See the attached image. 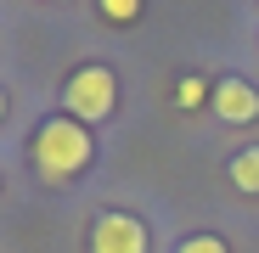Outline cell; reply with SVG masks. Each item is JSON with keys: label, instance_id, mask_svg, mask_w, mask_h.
I'll use <instances>...</instances> for the list:
<instances>
[{"label": "cell", "instance_id": "obj_1", "mask_svg": "<svg viewBox=\"0 0 259 253\" xmlns=\"http://www.w3.org/2000/svg\"><path fill=\"white\" fill-rule=\"evenodd\" d=\"M91 158H96V141H91V130H84L79 118H51V124H39V135H34V163H39V175L46 180H73V175H84L91 169Z\"/></svg>", "mask_w": 259, "mask_h": 253}, {"label": "cell", "instance_id": "obj_9", "mask_svg": "<svg viewBox=\"0 0 259 253\" xmlns=\"http://www.w3.org/2000/svg\"><path fill=\"white\" fill-rule=\"evenodd\" d=\"M0 118H6V96H0Z\"/></svg>", "mask_w": 259, "mask_h": 253}, {"label": "cell", "instance_id": "obj_8", "mask_svg": "<svg viewBox=\"0 0 259 253\" xmlns=\"http://www.w3.org/2000/svg\"><path fill=\"white\" fill-rule=\"evenodd\" d=\"M175 102H181V107H197V102H203V84H197V79H186L181 90H175Z\"/></svg>", "mask_w": 259, "mask_h": 253}, {"label": "cell", "instance_id": "obj_2", "mask_svg": "<svg viewBox=\"0 0 259 253\" xmlns=\"http://www.w3.org/2000/svg\"><path fill=\"white\" fill-rule=\"evenodd\" d=\"M62 102H68V118H79V124H96V118H107V113H113V102H118L113 68H79V73L68 79Z\"/></svg>", "mask_w": 259, "mask_h": 253}, {"label": "cell", "instance_id": "obj_5", "mask_svg": "<svg viewBox=\"0 0 259 253\" xmlns=\"http://www.w3.org/2000/svg\"><path fill=\"white\" fill-rule=\"evenodd\" d=\"M231 186L237 191H259V146H248V152L231 158Z\"/></svg>", "mask_w": 259, "mask_h": 253}, {"label": "cell", "instance_id": "obj_4", "mask_svg": "<svg viewBox=\"0 0 259 253\" xmlns=\"http://www.w3.org/2000/svg\"><path fill=\"white\" fill-rule=\"evenodd\" d=\"M214 113H220L226 124H253L259 118V90L248 79H220L214 84Z\"/></svg>", "mask_w": 259, "mask_h": 253}, {"label": "cell", "instance_id": "obj_7", "mask_svg": "<svg viewBox=\"0 0 259 253\" xmlns=\"http://www.w3.org/2000/svg\"><path fill=\"white\" fill-rule=\"evenodd\" d=\"M181 253H226V242H220V236H186Z\"/></svg>", "mask_w": 259, "mask_h": 253}, {"label": "cell", "instance_id": "obj_3", "mask_svg": "<svg viewBox=\"0 0 259 253\" xmlns=\"http://www.w3.org/2000/svg\"><path fill=\"white\" fill-rule=\"evenodd\" d=\"M91 253H147V225L136 214H102L91 231Z\"/></svg>", "mask_w": 259, "mask_h": 253}, {"label": "cell", "instance_id": "obj_6", "mask_svg": "<svg viewBox=\"0 0 259 253\" xmlns=\"http://www.w3.org/2000/svg\"><path fill=\"white\" fill-rule=\"evenodd\" d=\"M102 17L107 23H130V17H141V0H102Z\"/></svg>", "mask_w": 259, "mask_h": 253}]
</instances>
